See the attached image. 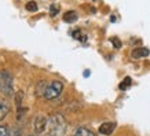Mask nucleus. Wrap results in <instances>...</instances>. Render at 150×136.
Masks as SVG:
<instances>
[{"instance_id":"f257e3e1","label":"nucleus","mask_w":150,"mask_h":136,"mask_svg":"<svg viewBox=\"0 0 150 136\" xmlns=\"http://www.w3.org/2000/svg\"><path fill=\"white\" fill-rule=\"evenodd\" d=\"M48 135L50 136H64L66 131V121L64 116L54 114L48 120Z\"/></svg>"},{"instance_id":"f03ea898","label":"nucleus","mask_w":150,"mask_h":136,"mask_svg":"<svg viewBox=\"0 0 150 136\" xmlns=\"http://www.w3.org/2000/svg\"><path fill=\"white\" fill-rule=\"evenodd\" d=\"M62 91H64V84L61 81H58V80H54V81H51L50 84H46L43 96H44L47 100H54L62 94Z\"/></svg>"},{"instance_id":"7ed1b4c3","label":"nucleus","mask_w":150,"mask_h":136,"mask_svg":"<svg viewBox=\"0 0 150 136\" xmlns=\"http://www.w3.org/2000/svg\"><path fill=\"white\" fill-rule=\"evenodd\" d=\"M0 91L7 96L14 95V78L7 70L0 72Z\"/></svg>"},{"instance_id":"20e7f679","label":"nucleus","mask_w":150,"mask_h":136,"mask_svg":"<svg viewBox=\"0 0 150 136\" xmlns=\"http://www.w3.org/2000/svg\"><path fill=\"white\" fill-rule=\"evenodd\" d=\"M48 127V120H47L44 116H37L36 120H35V124H33V129L37 135H40L46 131V128Z\"/></svg>"},{"instance_id":"39448f33","label":"nucleus","mask_w":150,"mask_h":136,"mask_svg":"<svg viewBox=\"0 0 150 136\" xmlns=\"http://www.w3.org/2000/svg\"><path fill=\"white\" fill-rule=\"evenodd\" d=\"M149 54H150L149 48H146V47H138L135 50H132L131 56L134 59H142V58H145V56H147Z\"/></svg>"},{"instance_id":"423d86ee","label":"nucleus","mask_w":150,"mask_h":136,"mask_svg":"<svg viewBox=\"0 0 150 136\" xmlns=\"http://www.w3.org/2000/svg\"><path fill=\"white\" fill-rule=\"evenodd\" d=\"M114 129H116V124L114 123H103L99 127V133L105 136H109L113 133Z\"/></svg>"},{"instance_id":"0eeeda50","label":"nucleus","mask_w":150,"mask_h":136,"mask_svg":"<svg viewBox=\"0 0 150 136\" xmlns=\"http://www.w3.org/2000/svg\"><path fill=\"white\" fill-rule=\"evenodd\" d=\"M10 113V104L7 100L0 99V121L4 120L7 117V114Z\"/></svg>"},{"instance_id":"6e6552de","label":"nucleus","mask_w":150,"mask_h":136,"mask_svg":"<svg viewBox=\"0 0 150 136\" xmlns=\"http://www.w3.org/2000/svg\"><path fill=\"white\" fill-rule=\"evenodd\" d=\"M79 18V15L76 11H68V13H65L64 14V21L65 22H68V23H73V22H76Z\"/></svg>"},{"instance_id":"1a4fd4ad","label":"nucleus","mask_w":150,"mask_h":136,"mask_svg":"<svg viewBox=\"0 0 150 136\" xmlns=\"http://www.w3.org/2000/svg\"><path fill=\"white\" fill-rule=\"evenodd\" d=\"M74 136H95L94 135V132L90 131L88 128L86 127H80L76 129V132H74Z\"/></svg>"},{"instance_id":"9d476101","label":"nucleus","mask_w":150,"mask_h":136,"mask_svg":"<svg viewBox=\"0 0 150 136\" xmlns=\"http://www.w3.org/2000/svg\"><path fill=\"white\" fill-rule=\"evenodd\" d=\"M25 8H26L28 11H30V13H35V11H37V3L36 1H28L26 6H25Z\"/></svg>"},{"instance_id":"9b49d317","label":"nucleus","mask_w":150,"mask_h":136,"mask_svg":"<svg viewBox=\"0 0 150 136\" xmlns=\"http://www.w3.org/2000/svg\"><path fill=\"white\" fill-rule=\"evenodd\" d=\"M131 82H132V80H131V77H125L124 78V81L120 84V89H127L128 87L131 85Z\"/></svg>"},{"instance_id":"f8f14e48","label":"nucleus","mask_w":150,"mask_h":136,"mask_svg":"<svg viewBox=\"0 0 150 136\" xmlns=\"http://www.w3.org/2000/svg\"><path fill=\"white\" fill-rule=\"evenodd\" d=\"M110 41L114 44V47H116V48H120V47H121V41L118 40L117 37H112V39H110Z\"/></svg>"},{"instance_id":"ddd939ff","label":"nucleus","mask_w":150,"mask_h":136,"mask_svg":"<svg viewBox=\"0 0 150 136\" xmlns=\"http://www.w3.org/2000/svg\"><path fill=\"white\" fill-rule=\"evenodd\" d=\"M0 136H8V129L4 125H0Z\"/></svg>"},{"instance_id":"4468645a","label":"nucleus","mask_w":150,"mask_h":136,"mask_svg":"<svg viewBox=\"0 0 150 136\" xmlns=\"http://www.w3.org/2000/svg\"><path fill=\"white\" fill-rule=\"evenodd\" d=\"M50 11H51V15H52V17H55V15H57V13H58V7H57L55 4H52L50 7Z\"/></svg>"},{"instance_id":"2eb2a0df","label":"nucleus","mask_w":150,"mask_h":136,"mask_svg":"<svg viewBox=\"0 0 150 136\" xmlns=\"http://www.w3.org/2000/svg\"><path fill=\"white\" fill-rule=\"evenodd\" d=\"M84 76H86V77H88V76H90V72H88V70H86V72H84Z\"/></svg>"}]
</instances>
